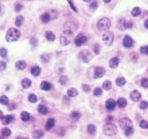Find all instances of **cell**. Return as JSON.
Segmentation results:
<instances>
[{"label":"cell","mask_w":148,"mask_h":139,"mask_svg":"<svg viewBox=\"0 0 148 139\" xmlns=\"http://www.w3.org/2000/svg\"><path fill=\"white\" fill-rule=\"evenodd\" d=\"M102 87L104 90H110L112 88V83L108 80L104 81L102 84Z\"/></svg>","instance_id":"28"},{"label":"cell","mask_w":148,"mask_h":139,"mask_svg":"<svg viewBox=\"0 0 148 139\" xmlns=\"http://www.w3.org/2000/svg\"><path fill=\"white\" fill-rule=\"evenodd\" d=\"M112 120H113V117H112V116H108V118H107V122H109V121L110 122Z\"/></svg>","instance_id":"54"},{"label":"cell","mask_w":148,"mask_h":139,"mask_svg":"<svg viewBox=\"0 0 148 139\" xmlns=\"http://www.w3.org/2000/svg\"><path fill=\"white\" fill-rule=\"evenodd\" d=\"M64 71V67L62 64H59L56 67V73L59 75H62Z\"/></svg>","instance_id":"38"},{"label":"cell","mask_w":148,"mask_h":139,"mask_svg":"<svg viewBox=\"0 0 148 139\" xmlns=\"http://www.w3.org/2000/svg\"><path fill=\"white\" fill-rule=\"evenodd\" d=\"M8 55V51L5 48H1L0 49V55L3 58H6Z\"/></svg>","instance_id":"45"},{"label":"cell","mask_w":148,"mask_h":139,"mask_svg":"<svg viewBox=\"0 0 148 139\" xmlns=\"http://www.w3.org/2000/svg\"><path fill=\"white\" fill-rule=\"evenodd\" d=\"M125 134L126 136H131L133 134V129H130V130L125 131Z\"/></svg>","instance_id":"53"},{"label":"cell","mask_w":148,"mask_h":139,"mask_svg":"<svg viewBox=\"0 0 148 139\" xmlns=\"http://www.w3.org/2000/svg\"><path fill=\"white\" fill-rule=\"evenodd\" d=\"M82 89H83V91H84V92H90V91L91 88H90V87L88 85V84H83Z\"/></svg>","instance_id":"51"},{"label":"cell","mask_w":148,"mask_h":139,"mask_svg":"<svg viewBox=\"0 0 148 139\" xmlns=\"http://www.w3.org/2000/svg\"><path fill=\"white\" fill-rule=\"evenodd\" d=\"M88 132L90 135H94L96 132V127L92 124H89L88 126Z\"/></svg>","instance_id":"36"},{"label":"cell","mask_w":148,"mask_h":139,"mask_svg":"<svg viewBox=\"0 0 148 139\" xmlns=\"http://www.w3.org/2000/svg\"><path fill=\"white\" fill-rule=\"evenodd\" d=\"M116 104H117V103L116 102V101H115L114 99H109L108 100H107L105 106H106V108L108 110H113L115 109Z\"/></svg>","instance_id":"13"},{"label":"cell","mask_w":148,"mask_h":139,"mask_svg":"<svg viewBox=\"0 0 148 139\" xmlns=\"http://www.w3.org/2000/svg\"><path fill=\"white\" fill-rule=\"evenodd\" d=\"M54 126H55V120L53 118H49L45 125L46 130H51L52 128L54 127Z\"/></svg>","instance_id":"18"},{"label":"cell","mask_w":148,"mask_h":139,"mask_svg":"<svg viewBox=\"0 0 148 139\" xmlns=\"http://www.w3.org/2000/svg\"><path fill=\"white\" fill-rule=\"evenodd\" d=\"M0 139H2V138H1V137H0Z\"/></svg>","instance_id":"62"},{"label":"cell","mask_w":148,"mask_h":139,"mask_svg":"<svg viewBox=\"0 0 148 139\" xmlns=\"http://www.w3.org/2000/svg\"><path fill=\"white\" fill-rule=\"evenodd\" d=\"M102 94V90L101 89V88H99V87H97V88H96L94 90V95L96 96H100Z\"/></svg>","instance_id":"47"},{"label":"cell","mask_w":148,"mask_h":139,"mask_svg":"<svg viewBox=\"0 0 148 139\" xmlns=\"http://www.w3.org/2000/svg\"><path fill=\"white\" fill-rule=\"evenodd\" d=\"M83 1H84V2H90L91 0H83Z\"/></svg>","instance_id":"59"},{"label":"cell","mask_w":148,"mask_h":139,"mask_svg":"<svg viewBox=\"0 0 148 139\" xmlns=\"http://www.w3.org/2000/svg\"><path fill=\"white\" fill-rule=\"evenodd\" d=\"M31 84H32V81H30V79H27V78H25V79H24L22 81V86L24 89H27V88H29L31 86Z\"/></svg>","instance_id":"20"},{"label":"cell","mask_w":148,"mask_h":139,"mask_svg":"<svg viewBox=\"0 0 148 139\" xmlns=\"http://www.w3.org/2000/svg\"><path fill=\"white\" fill-rule=\"evenodd\" d=\"M141 94L139 91L135 90L132 91L130 93V99L133 101H138L141 99Z\"/></svg>","instance_id":"12"},{"label":"cell","mask_w":148,"mask_h":139,"mask_svg":"<svg viewBox=\"0 0 148 139\" xmlns=\"http://www.w3.org/2000/svg\"><path fill=\"white\" fill-rule=\"evenodd\" d=\"M59 83L62 84V85L64 86V85H66L67 83H68V81H69V79H68V77H67V75H62L60 79H59Z\"/></svg>","instance_id":"35"},{"label":"cell","mask_w":148,"mask_h":139,"mask_svg":"<svg viewBox=\"0 0 148 139\" xmlns=\"http://www.w3.org/2000/svg\"><path fill=\"white\" fill-rule=\"evenodd\" d=\"M38 111H39V112H40L41 114L43 115L47 114V112H48L47 107L45 105H42V104H39V105L38 106Z\"/></svg>","instance_id":"31"},{"label":"cell","mask_w":148,"mask_h":139,"mask_svg":"<svg viewBox=\"0 0 148 139\" xmlns=\"http://www.w3.org/2000/svg\"><path fill=\"white\" fill-rule=\"evenodd\" d=\"M88 42V38L84 35H79L76 39H75V44L78 47H80L82 45H84L86 42Z\"/></svg>","instance_id":"9"},{"label":"cell","mask_w":148,"mask_h":139,"mask_svg":"<svg viewBox=\"0 0 148 139\" xmlns=\"http://www.w3.org/2000/svg\"><path fill=\"white\" fill-rule=\"evenodd\" d=\"M117 104L120 108H125L127 105V101L125 98H120L117 101Z\"/></svg>","instance_id":"23"},{"label":"cell","mask_w":148,"mask_h":139,"mask_svg":"<svg viewBox=\"0 0 148 139\" xmlns=\"http://www.w3.org/2000/svg\"><path fill=\"white\" fill-rule=\"evenodd\" d=\"M67 1H68V2H72V0H67Z\"/></svg>","instance_id":"61"},{"label":"cell","mask_w":148,"mask_h":139,"mask_svg":"<svg viewBox=\"0 0 148 139\" xmlns=\"http://www.w3.org/2000/svg\"><path fill=\"white\" fill-rule=\"evenodd\" d=\"M28 100L31 103H36L37 102V101H38V99H37V96L34 94H30V96H28Z\"/></svg>","instance_id":"40"},{"label":"cell","mask_w":148,"mask_h":139,"mask_svg":"<svg viewBox=\"0 0 148 139\" xmlns=\"http://www.w3.org/2000/svg\"><path fill=\"white\" fill-rule=\"evenodd\" d=\"M0 104L4 106H7L9 104V99L6 96H2L0 97Z\"/></svg>","instance_id":"33"},{"label":"cell","mask_w":148,"mask_h":139,"mask_svg":"<svg viewBox=\"0 0 148 139\" xmlns=\"http://www.w3.org/2000/svg\"><path fill=\"white\" fill-rule=\"evenodd\" d=\"M70 117H71V119H73V121H78L80 117H81V115L77 111H73L70 114Z\"/></svg>","instance_id":"25"},{"label":"cell","mask_w":148,"mask_h":139,"mask_svg":"<svg viewBox=\"0 0 148 139\" xmlns=\"http://www.w3.org/2000/svg\"><path fill=\"white\" fill-rule=\"evenodd\" d=\"M145 27L148 30V19H147L145 22Z\"/></svg>","instance_id":"55"},{"label":"cell","mask_w":148,"mask_h":139,"mask_svg":"<svg viewBox=\"0 0 148 139\" xmlns=\"http://www.w3.org/2000/svg\"><path fill=\"white\" fill-rule=\"evenodd\" d=\"M38 43H39V42H38V39H37L36 38H34V37H33L32 39H30V45L32 46L33 47H36V46L38 45Z\"/></svg>","instance_id":"42"},{"label":"cell","mask_w":148,"mask_h":139,"mask_svg":"<svg viewBox=\"0 0 148 139\" xmlns=\"http://www.w3.org/2000/svg\"><path fill=\"white\" fill-rule=\"evenodd\" d=\"M98 7V3L97 2L94 1V2H92V3L90 5V8L92 9V10H96Z\"/></svg>","instance_id":"52"},{"label":"cell","mask_w":148,"mask_h":139,"mask_svg":"<svg viewBox=\"0 0 148 139\" xmlns=\"http://www.w3.org/2000/svg\"><path fill=\"white\" fill-rule=\"evenodd\" d=\"M141 87H143L144 88H148V79L147 78H144L142 79L141 81Z\"/></svg>","instance_id":"43"},{"label":"cell","mask_w":148,"mask_h":139,"mask_svg":"<svg viewBox=\"0 0 148 139\" xmlns=\"http://www.w3.org/2000/svg\"><path fill=\"white\" fill-rule=\"evenodd\" d=\"M73 34L69 30H64L60 36V43L64 46H67L71 43L73 39Z\"/></svg>","instance_id":"2"},{"label":"cell","mask_w":148,"mask_h":139,"mask_svg":"<svg viewBox=\"0 0 148 139\" xmlns=\"http://www.w3.org/2000/svg\"><path fill=\"white\" fill-rule=\"evenodd\" d=\"M27 67V63L24 60H19L17 61L16 63V67L19 71H24L25 69Z\"/></svg>","instance_id":"16"},{"label":"cell","mask_w":148,"mask_h":139,"mask_svg":"<svg viewBox=\"0 0 148 139\" xmlns=\"http://www.w3.org/2000/svg\"><path fill=\"white\" fill-rule=\"evenodd\" d=\"M20 31L17 30V29L11 27V28H10L7 31L6 36H5V40H6L7 42H9V43H10V42H16V41H18V39L20 38Z\"/></svg>","instance_id":"1"},{"label":"cell","mask_w":148,"mask_h":139,"mask_svg":"<svg viewBox=\"0 0 148 139\" xmlns=\"http://www.w3.org/2000/svg\"><path fill=\"white\" fill-rule=\"evenodd\" d=\"M92 50L96 55H99L100 53V50H101V47H100L99 44H94L92 45Z\"/></svg>","instance_id":"39"},{"label":"cell","mask_w":148,"mask_h":139,"mask_svg":"<svg viewBox=\"0 0 148 139\" xmlns=\"http://www.w3.org/2000/svg\"><path fill=\"white\" fill-rule=\"evenodd\" d=\"M6 67H7V65H6V63L5 62L0 61V71L2 72V71H5V69H6Z\"/></svg>","instance_id":"48"},{"label":"cell","mask_w":148,"mask_h":139,"mask_svg":"<svg viewBox=\"0 0 148 139\" xmlns=\"http://www.w3.org/2000/svg\"><path fill=\"white\" fill-rule=\"evenodd\" d=\"M103 131L106 136H114L118 133V128L115 124H111V123H107L103 127Z\"/></svg>","instance_id":"3"},{"label":"cell","mask_w":148,"mask_h":139,"mask_svg":"<svg viewBox=\"0 0 148 139\" xmlns=\"http://www.w3.org/2000/svg\"><path fill=\"white\" fill-rule=\"evenodd\" d=\"M41 72V69L39 67H37V66H35V67H32L31 68V74L34 76H37L39 75V73Z\"/></svg>","instance_id":"34"},{"label":"cell","mask_w":148,"mask_h":139,"mask_svg":"<svg viewBox=\"0 0 148 139\" xmlns=\"http://www.w3.org/2000/svg\"><path fill=\"white\" fill-rule=\"evenodd\" d=\"M119 125L120 127L125 131L130 130L133 129V124L132 121L128 118H122L119 120Z\"/></svg>","instance_id":"5"},{"label":"cell","mask_w":148,"mask_h":139,"mask_svg":"<svg viewBox=\"0 0 148 139\" xmlns=\"http://www.w3.org/2000/svg\"><path fill=\"white\" fill-rule=\"evenodd\" d=\"M2 11V7H1V4H0V13Z\"/></svg>","instance_id":"60"},{"label":"cell","mask_w":148,"mask_h":139,"mask_svg":"<svg viewBox=\"0 0 148 139\" xmlns=\"http://www.w3.org/2000/svg\"><path fill=\"white\" fill-rule=\"evenodd\" d=\"M1 133L4 137H9L11 135V130L7 127L2 128V130H1Z\"/></svg>","instance_id":"32"},{"label":"cell","mask_w":148,"mask_h":139,"mask_svg":"<svg viewBox=\"0 0 148 139\" xmlns=\"http://www.w3.org/2000/svg\"><path fill=\"white\" fill-rule=\"evenodd\" d=\"M49 13H50V15H51V19H54V18L57 17V12H56V10H52L51 12H49Z\"/></svg>","instance_id":"50"},{"label":"cell","mask_w":148,"mask_h":139,"mask_svg":"<svg viewBox=\"0 0 148 139\" xmlns=\"http://www.w3.org/2000/svg\"><path fill=\"white\" fill-rule=\"evenodd\" d=\"M148 107V102L146 101H142L140 104V108L142 110L147 109Z\"/></svg>","instance_id":"46"},{"label":"cell","mask_w":148,"mask_h":139,"mask_svg":"<svg viewBox=\"0 0 148 139\" xmlns=\"http://www.w3.org/2000/svg\"><path fill=\"white\" fill-rule=\"evenodd\" d=\"M22 121H27L30 120V115L29 112H25V111H23V112H21V116H20Z\"/></svg>","instance_id":"24"},{"label":"cell","mask_w":148,"mask_h":139,"mask_svg":"<svg viewBox=\"0 0 148 139\" xmlns=\"http://www.w3.org/2000/svg\"><path fill=\"white\" fill-rule=\"evenodd\" d=\"M79 59H81L84 63H89L92 59V55L89 50H83L79 53Z\"/></svg>","instance_id":"6"},{"label":"cell","mask_w":148,"mask_h":139,"mask_svg":"<svg viewBox=\"0 0 148 139\" xmlns=\"http://www.w3.org/2000/svg\"><path fill=\"white\" fill-rule=\"evenodd\" d=\"M14 120V117L10 115H8V116H3V118H2V122L4 125H8V124H10L12 121Z\"/></svg>","instance_id":"19"},{"label":"cell","mask_w":148,"mask_h":139,"mask_svg":"<svg viewBox=\"0 0 148 139\" xmlns=\"http://www.w3.org/2000/svg\"><path fill=\"white\" fill-rule=\"evenodd\" d=\"M104 3H109V2H111V0H103Z\"/></svg>","instance_id":"57"},{"label":"cell","mask_w":148,"mask_h":139,"mask_svg":"<svg viewBox=\"0 0 148 139\" xmlns=\"http://www.w3.org/2000/svg\"><path fill=\"white\" fill-rule=\"evenodd\" d=\"M32 136L34 138H41L44 136V132H42V130H40V129H38V130H35L33 132Z\"/></svg>","instance_id":"26"},{"label":"cell","mask_w":148,"mask_h":139,"mask_svg":"<svg viewBox=\"0 0 148 139\" xmlns=\"http://www.w3.org/2000/svg\"><path fill=\"white\" fill-rule=\"evenodd\" d=\"M111 26V22L110 18L107 17H103L97 23V27L100 31H105L108 30Z\"/></svg>","instance_id":"4"},{"label":"cell","mask_w":148,"mask_h":139,"mask_svg":"<svg viewBox=\"0 0 148 139\" xmlns=\"http://www.w3.org/2000/svg\"><path fill=\"white\" fill-rule=\"evenodd\" d=\"M24 23V17L22 16H18L16 18L15 20V24L17 27H21L22 25V24Z\"/></svg>","instance_id":"30"},{"label":"cell","mask_w":148,"mask_h":139,"mask_svg":"<svg viewBox=\"0 0 148 139\" xmlns=\"http://www.w3.org/2000/svg\"><path fill=\"white\" fill-rule=\"evenodd\" d=\"M45 35V38L49 41V42H53V41L55 40V35H54V34H53V32H51V31H49V30L48 31H46Z\"/></svg>","instance_id":"22"},{"label":"cell","mask_w":148,"mask_h":139,"mask_svg":"<svg viewBox=\"0 0 148 139\" xmlns=\"http://www.w3.org/2000/svg\"><path fill=\"white\" fill-rule=\"evenodd\" d=\"M53 85L51 84V83H49V82L46 81H42L40 84V88L42 90L45 91H48L52 89Z\"/></svg>","instance_id":"14"},{"label":"cell","mask_w":148,"mask_h":139,"mask_svg":"<svg viewBox=\"0 0 148 139\" xmlns=\"http://www.w3.org/2000/svg\"><path fill=\"white\" fill-rule=\"evenodd\" d=\"M123 45L125 46L127 48H130L133 45V40L131 37L129 36H125L123 40Z\"/></svg>","instance_id":"11"},{"label":"cell","mask_w":148,"mask_h":139,"mask_svg":"<svg viewBox=\"0 0 148 139\" xmlns=\"http://www.w3.org/2000/svg\"><path fill=\"white\" fill-rule=\"evenodd\" d=\"M41 60L44 63H48L50 60H51V55H49L48 53H43L41 55Z\"/></svg>","instance_id":"29"},{"label":"cell","mask_w":148,"mask_h":139,"mask_svg":"<svg viewBox=\"0 0 148 139\" xmlns=\"http://www.w3.org/2000/svg\"><path fill=\"white\" fill-rule=\"evenodd\" d=\"M116 83L119 87H122V86H124L125 84H126V79H125L124 77L120 76V77H118L117 79H116Z\"/></svg>","instance_id":"27"},{"label":"cell","mask_w":148,"mask_h":139,"mask_svg":"<svg viewBox=\"0 0 148 139\" xmlns=\"http://www.w3.org/2000/svg\"><path fill=\"white\" fill-rule=\"evenodd\" d=\"M141 10L140 9V8L138 7H135L131 11V14L133 16H139L141 14Z\"/></svg>","instance_id":"37"},{"label":"cell","mask_w":148,"mask_h":139,"mask_svg":"<svg viewBox=\"0 0 148 139\" xmlns=\"http://www.w3.org/2000/svg\"><path fill=\"white\" fill-rule=\"evenodd\" d=\"M78 94H79V92H78V90L76 88H70L67 90V96H69V97H76L78 96Z\"/></svg>","instance_id":"21"},{"label":"cell","mask_w":148,"mask_h":139,"mask_svg":"<svg viewBox=\"0 0 148 139\" xmlns=\"http://www.w3.org/2000/svg\"><path fill=\"white\" fill-rule=\"evenodd\" d=\"M119 24H121L120 25V28L124 30V29H131L133 27V22H130V21H125V19H121L119 21Z\"/></svg>","instance_id":"10"},{"label":"cell","mask_w":148,"mask_h":139,"mask_svg":"<svg viewBox=\"0 0 148 139\" xmlns=\"http://www.w3.org/2000/svg\"><path fill=\"white\" fill-rule=\"evenodd\" d=\"M4 114H3V112L2 110H0V119H2L3 118Z\"/></svg>","instance_id":"56"},{"label":"cell","mask_w":148,"mask_h":139,"mask_svg":"<svg viewBox=\"0 0 148 139\" xmlns=\"http://www.w3.org/2000/svg\"><path fill=\"white\" fill-rule=\"evenodd\" d=\"M106 69L101 67H96L94 69V75L96 78H102L106 73Z\"/></svg>","instance_id":"8"},{"label":"cell","mask_w":148,"mask_h":139,"mask_svg":"<svg viewBox=\"0 0 148 139\" xmlns=\"http://www.w3.org/2000/svg\"><path fill=\"white\" fill-rule=\"evenodd\" d=\"M139 126L142 129H148V122L145 120H141L139 123Z\"/></svg>","instance_id":"41"},{"label":"cell","mask_w":148,"mask_h":139,"mask_svg":"<svg viewBox=\"0 0 148 139\" xmlns=\"http://www.w3.org/2000/svg\"><path fill=\"white\" fill-rule=\"evenodd\" d=\"M22 8H23V5H21V4H19V3L16 4L15 8H15V11L17 12V13H18V12H20L21 10H22Z\"/></svg>","instance_id":"49"},{"label":"cell","mask_w":148,"mask_h":139,"mask_svg":"<svg viewBox=\"0 0 148 139\" xmlns=\"http://www.w3.org/2000/svg\"><path fill=\"white\" fill-rule=\"evenodd\" d=\"M140 52L142 54H145V55H148V45L142 46L140 48Z\"/></svg>","instance_id":"44"},{"label":"cell","mask_w":148,"mask_h":139,"mask_svg":"<svg viewBox=\"0 0 148 139\" xmlns=\"http://www.w3.org/2000/svg\"><path fill=\"white\" fill-rule=\"evenodd\" d=\"M41 21L43 24H47L51 20V15H50V13L49 12H46L45 14H42L41 16Z\"/></svg>","instance_id":"17"},{"label":"cell","mask_w":148,"mask_h":139,"mask_svg":"<svg viewBox=\"0 0 148 139\" xmlns=\"http://www.w3.org/2000/svg\"><path fill=\"white\" fill-rule=\"evenodd\" d=\"M17 139H28L27 138H25V137H18Z\"/></svg>","instance_id":"58"},{"label":"cell","mask_w":148,"mask_h":139,"mask_svg":"<svg viewBox=\"0 0 148 139\" xmlns=\"http://www.w3.org/2000/svg\"><path fill=\"white\" fill-rule=\"evenodd\" d=\"M114 36L113 33L108 31L102 35V41L107 46H110L113 42Z\"/></svg>","instance_id":"7"},{"label":"cell","mask_w":148,"mask_h":139,"mask_svg":"<svg viewBox=\"0 0 148 139\" xmlns=\"http://www.w3.org/2000/svg\"><path fill=\"white\" fill-rule=\"evenodd\" d=\"M119 60L117 57H113L110 60L109 67L112 69H116L119 66Z\"/></svg>","instance_id":"15"}]
</instances>
